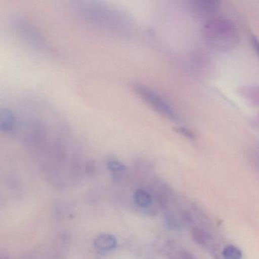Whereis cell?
Listing matches in <instances>:
<instances>
[{
    "mask_svg": "<svg viewBox=\"0 0 259 259\" xmlns=\"http://www.w3.org/2000/svg\"><path fill=\"white\" fill-rule=\"evenodd\" d=\"M205 35L210 44L221 50L230 49L237 42V32L233 24L223 19L214 20L208 23Z\"/></svg>",
    "mask_w": 259,
    "mask_h": 259,
    "instance_id": "obj_1",
    "label": "cell"
},
{
    "mask_svg": "<svg viewBox=\"0 0 259 259\" xmlns=\"http://www.w3.org/2000/svg\"><path fill=\"white\" fill-rule=\"evenodd\" d=\"M12 27L19 38L31 47L38 49L45 47L44 38L39 30H36L33 24L24 17H13L12 18Z\"/></svg>",
    "mask_w": 259,
    "mask_h": 259,
    "instance_id": "obj_2",
    "label": "cell"
},
{
    "mask_svg": "<svg viewBox=\"0 0 259 259\" xmlns=\"http://www.w3.org/2000/svg\"><path fill=\"white\" fill-rule=\"evenodd\" d=\"M135 91L146 103H149L159 114H162L163 116L170 120H176V114L173 108L155 91L141 85H135Z\"/></svg>",
    "mask_w": 259,
    "mask_h": 259,
    "instance_id": "obj_3",
    "label": "cell"
},
{
    "mask_svg": "<svg viewBox=\"0 0 259 259\" xmlns=\"http://www.w3.org/2000/svg\"><path fill=\"white\" fill-rule=\"evenodd\" d=\"M151 195L157 205L161 208H167L172 199L171 189L164 182L155 181L151 186Z\"/></svg>",
    "mask_w": 259,
    "mask_h": 259,
    "instance_id": "obj_4",
    "label": "cell"
},
{
    "mask_svg": "<svg viewBox=\"0 0 259 259\" xmlns=\"http://www.w3.org/2000/svg\"><path fill=\"white\" fill-rule=\"evenodd\" d=\"M18 123V117L9 108L0 109V131L3 132H13Z\"/></svg>",
    "mask_w": 259,
    "mask_h": 259,
    "instance_id": "obj_5",
    "label": "cell"
},
{
    "mask_svg": "<svg viewBox=\"0 0 259 259\" xmlns=\"http://www.w3.org/2000/svg\"><path fill=\"white\" fill-rule=\"evenodd\" d=\"M70 239L65 233L59 234L53 243V255L56 259H65L69 251Z\"/></svg>",
    "mask_w": 259,
    "mask_h": 259,
    "instance_id": "obj_6",
    "label": "cell"
},
{
    "mask_svg": "<svg viewBox=\"0 0 259 259\" xmlns=\"http://www.w3.org/2000/svg\"><path fill=\"white\" fill-rule=\"evenodd\" d=\"M192 237L193 240L199 246L212 249L214 248V240L210 233L204 228H196L192 230Z\"/></svg>",
    "mask_w": 259,
    "mask_h": 259,
    "instance_id": "obj_7",
    "label": "cell"
},
{
    "mask_svg": "<svg viewBox=\"0 0 259 259\" xmlns=\"http://www.w3.org/2000/svg\"><path fill=\"white\" fill-rule=\"evenodd\" d=\"M94 247L98 252H107L113 250L117 246V240L110 234H100L94 240Z\"/></svg>",
    "mask_w": 259,
    "mask_h": 259,
    "instance_id": "obj_8",
    "label": "cell"
},
{
    "mask_svg": "<svg viewBox=\"0 0 259 259\" xmlns=\"http://www.w3.org/2000/svg\"><path fill=\"white\" fill-rule=\"evenodd\" d=\"M134 198V202L139 208L145 210H151L150 208H152L154 199L149 192L142 189H138L136 190Z\"/></svg>",
    "mask_w": 259,
    "mask_h": 259,
    "instance_id": "obj_9",
    "label": "cell"
},
{
    "mask_svg": "<svg viewBox=\"0 0 259 259\" xmlns=\"http://www.w3.org/2000/svg\"><path fill=\"white\" fill-rule=\"evenodd\" d=\"M107 165L108 168L116 179H120L125 174L126 167L120 161L115 159H110L108 161Z\"/></svg>",
    "mask_w": 259,
    "mask_h": 259,
    "instance_id": "obj_10",
    "label": "cell"
},
{
    "mask_svg": "<svg viewBox=\"0 0 259 259\" xmlns=\"http://www.w3.org/2000/svg\"><path fill=\"white\" fill-rule=\"evenodd\" d=\"M222 255H223L224 259H242V257H243L240 249H238L237 246H232V245L226 246L224 249Z\"/></svg>",
    "mask_w": 259,
    "mask_h": 259,
    "instance_id": "obj_11",
    "label": "cell"
},
{
    "mask_svg": "<svg viewBox=\"0 0 259 259\" xmlns=\"http://www.w3.org/2000/svg\"><path fill=\"white\" fill-rule=\"evenodd\" d=\"M177 257H178L180 259H196V257L190 253L188 251H186L185 249H181L178 251L177 253Z\"/></svg>",
    "mask_w": 259,
    "mask_h": 259,
    "instance_id": "obj_12",
    "label": "cell"
},
{
    "mask_svg": "<svg viewBox=\"0 0 259 259\" xmlns=\"http://www.w3.org/2000/svg\"><path fill=\"white\" fill-rule=\"evenodd\" d=\"M178 132H181V133L184 134V135H186V136L188 137V138H190V139L193 138V134L192 133V132H190L189 129H186V128L179 127L178 128Z\"/></svg>",
    "mask_w": 259,
    "mask_h": 259,
    "instance_id": "obj_13",
    "label": "cell"
},
{
    "mask_svg": "<svg viewBox=\"0 0 259 259\" xmlns=\"http://www.w3.org/2000/svg\"><path fill=\"white\" fill-rule=\"evenodd\" d=\"M252 44H253L254 47H255L257 53L259 54V41L258 40L255 39V38H253V40H252Z\"/></svg>",
    "mask_w": 259,
    "mask_h": 259,
    "instance_id": "obj_14",
    "label": "cell"
},
{
    "mask_svg": "<svg viewBox=\"0 0 259 259\" xmlns=\"http://www.w3.org/2000/svg\"><path fill=\"white\" fill-rule=\"evenodd\" d=\"M170 259H180L179 258H178V257H174V258H170Z\"/></svg>",
    "mask_w": 259,
    "mask_h": 259,
    "instance_id": "obj_15",
    "label": "cell"
}]
</instances>
